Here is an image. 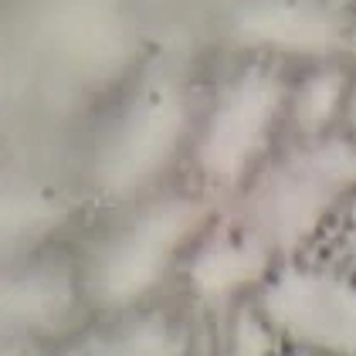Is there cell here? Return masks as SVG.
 <instances>
[{"label":"cell","mask_w":356,"mask_h":356,"mask_svg":"<svg viewBox=\"0 0 356 356\" xmlns=\"http://www.w3.org/2000/svg\"><path fill=\"white\" fill-rule=\"evenodd\" d=\"M200 220L204 207L193 197H160L146 204L95 248L85 272L88 299L106 312L136 309L163 285L180 251L200 231Z\"/></svg>","instance_id":"2"},{"label":"cell","mask_w":356,"mask_h":356,"mask_svg":"<svg viewBox=\"0 0 356 356\" xmlns=\"http://www.w3.org/2000/svg\"><path fill=\"white\" fill-rule=\"evenodd\" d=\"M339 254H343V261H346V272L356 275V193L346 200L343 231H339Z\"/></svg>","instance_id":"12"},{"label":"cell","mask_w":356,"mask_h":356,"mask_svg":"<svg viewBox=\"0 0 356 356\" xmlns=\"http://www.w3.org/2000/svg\"><path fill=\"white\" fill-rule=\"evenodd\" d=\"M343 119H346V129H350V139L356 143V82L350 85V95H346V112H343Z\"/></svg>","instance_id":"13"},{"label":"cell","mask_w":356,"mask_h":356,"mask_svg":"<svg viewBox=\"0 0 356 356\" xmlns=\"http://www.w3.org/2000/svg\"><path fill=\"white\" fill-rule=\"evenodd\" d=\"M285 109H289V85L282 82L278 72L265 65H251L241 75H234L220 88L218 102L211 106L197 133L193 143L197 170L218 187L245 180V173L265 153Z\"/></svg>","instance_id":"4"},{"label":"cell","mask_w":356,"mask_h":356,"mask_svg":"<svg viewBox=\"0 0 356 356\" xmlns=\"http://www.w3.org/2000/svg\"><path fill=\"white\" fill-rule=\"evenodd\" d=\"M285 356H312V353H302V350H299V353H285Z\"/></svg>","instance_id":"14"},{"label":"cell","mask_w":356,"mask_h":356,"mask_svg":"<svg viewBox=\"0 0 356 356\" xmlns=\"http://www.w3.org/2000/svg\"><path fill=\"white\" fill-rule=\"evenodd\" d=\"M191 126L187 99L170 88H153L119 119L99 156L95 184L109 197H133L146 191L180 153Z\"/></svg>","instance_id":"5"},{"label":"cell","mask_w":356,"mask_h":356,"mask_svg":"<svg viewBox=\"0 0 356 356\" xmlns=\"http://www.w3.org/2000/svg\"><path fill=\"white\" fill-rule=\"evenodd\" d=\"M65 356H191V329L170 312L126 316Z\"/></svg>","instance_id":"8"},{"label":"cell","mask_w":356,"mask_h":356,"mask_svg":"<svg viewBox=\"0 0 356 356\" xmlns=\"http://www.w3.org/2000/svg\"><path fill=\"white\" fill-rule=\"evenodd\" d=\"M356 193V143L309 136L261 173L248 200V234L268 251H296Z\"/></svg>","instance_id":"1"},{"label":"cell","mask_w":356,"mask_h":356,"mask_svg":"<svg viewBox=\"0 0 356 356\" xmlns=\"http://www.w3.org/2000/svg\"><path fill=\"white\" fill-rule=\"evenodd\" d=\"M231 34L245 48L299 58L350 48V28L326 0H248L231 17Z\"/></svg>","instance_id":"6"},{"label":"cell","mask_w":356,"mask_h":356,"mask_svg":"<svg viewBox=\"0 0 356 356\" xmlns=\"http://www.w3.org/2000/svg\"><path fill=\"white\" fill-rule=\"evenodd\" d=\"M258 309L282 339L312 356H356V275L282 265L258 289Z\"/></svg>","instance_id":"3"},{"label":"cell","mask_w":356,"mask_h":356,"mask_svg":"<svg viewBox=\"0 0 356 356\" xmlns=\"http://www.w3.org/2000/svg\"><path fill=\"white\" fill-rule=\"evenodd\" d=\"M272 275V251L251 234L211 238L193 251L187 278L191 289L207 302H224L245 289H261Z\"/></svg>","instance_id":"7"},{"label":"cell","mask_w":356,"mask_h":356,"mask_svg":"<svg viewBox=\"0 0 356 356\" xmlns=\"http://www.w3.org/2000/svg\"><path fill=\"white\" fill-rule=\"evenodd\" d=\"M346 95H350V79L339 68H319L296 92H289V115L305 133V139L326 136L336 115L346 112Z\"/></svg>","instance_id":"10"},{"label":"cell","mask_w":356,"mask_h":356,"mask_svg":"<svg viewBox=\"0 0 356 356\" xmlns=\"http://www.w3.org/2000/svg\"><path fill=\"white\" fill-rule=\"evenodd\" d=\"M282 336L261 316V309H241L227 329V356H275V343Z\"/></svg>","instance_id":"11"},{"label":"cell","mask_w":356,"mask_h":356,"mask_svg":"<svg viewBox=\"0 0 356 356\" xmlns=\"http://www.w3.org/2000/svg\"><path fill=\"white\" fill-rule=\"evenodd\" d=\"M72 305H75L72 278L55 265H48V268L41 265V268H28L7 282L3 323L7 329H17V332H48L68 319Z\"/></svg>","instance_id":"9"}]
</instances>
